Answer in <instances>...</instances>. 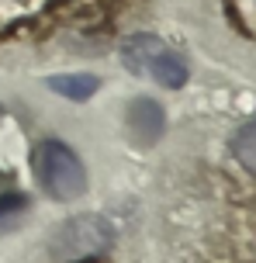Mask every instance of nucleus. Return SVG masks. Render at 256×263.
Masks as SVG:
<instances>
[{
    "mask_svg": "<svg viewBox=\"0 0 256 263\" xmlns=\"http://www.w3.org/2000/svg\"><path fill=\"white\" fill-rule=\"evenodd\" d=\"M31 170L38 187L55 201H76L87 191V170H83L80 156L59 139H42L31 153Z\"/></svg>",
    "mask_w": 256,
    "mask_h": 263,
    "instance_id": "nucleus-1",
    "label": "nucleus"
},
{
    "mask_svg": "<svg viewBox=\"0 0 256 263\" xmlns=\"http://www.w3.org/2000/svg\"><path fill=\"white\" fill-rule=\"evenodd\" d=\"M122 63L135 77H152L166 90H180L187 83V63L156 35H132L122 45Z\"/></svg>",
    "mask_w": 256,
    "mask_h": 263,
    "instance_id": "nucleus-2",
    "label": "nucleus"
},
{
    "mask_svg": "<svg viewBox=\"0 0 256 263\" xmlns=\"http://www.w3.org/2000/svg\"><path fill=\"white\" fill-rule=\"evenodd\" d=\"M111 242H114V229L101 215H80V218H69L55 232V256L66 263H80L101 256Z\"/></svg>",
    "mask_w": 256,
    "mask_h": 263,
    "instance_id": "nucleus-3",
    "label": "nucleus"
},
{
    "mask_svg": "<svg viewBox=\"0 0 256 263\" xmlns=\"http://www.w3.org/2000/svg\"><path fill=\"white\" fill-rule=\"evenodd\" d=\"M125 125L132 132V139L139 145H152L160 142L163 128H166V115H163V104L152 101V97H135L128 104V115H125Z\"/></svg>",
    "mask_w": 256,
    "mask_h": 263,
    "instance_id": "nucleus-4",
    "label": "nucleus"
},
{
    "mask_svg": "<svg viewBox=\"0 0 256 263\" xmlns=\"http://www.w3.org/2000/svg\"><path fill=\"white\" fill-rule=\"evenodd\" d=\"M49 87L55 93H63L69 101H87V97H94L97 87H101V80L94 73H63V77H49Z\"/></svg>",
    "mask_w": 256,
    "mask_h": 263,
    "instance_id": "nucleus-5",
    "label": "nucleus"
},
{
    "mask_svg": "<svg viewBox=\"0 0 256 263\" xmlns=\"http://www.w3.org/2000/svg\"><path fill=\"white\" fill-rule=\"evenodd\" d=\"M232 156L239 159V166L246 173H253L256 177V121L243 125V128L235 132V139H232Z\"/></svg>",
    "mask_w": 256,
    "mask_h": 263,
    "instance_id": "nucleus-6",
    "label": "nucleus"
},
{
    "mask_svg": "<svg viewBox=\"0 0 256 263\" xmlns=\"http://www.w3.org/2000/svg\"><path fill=\"white\" fill-rule=\"evenodd\" d=\"M25 208H28V197L11 194L7 201H0V222H4V218H17V215H21Z\"/></svg>",
    "mask_w": 256,
    "mask_h": 263,
    "instance_id": "nucleus-7",
    "label": "nucleus"
}]
</instances>
